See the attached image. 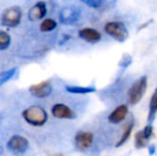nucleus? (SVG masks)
Wrapping results in <instances>:
<instances>
[{
    "label": "nucleus",
    "mask_w": 157,
    "mask_h": 156,
    "mask_svg": "<svg viewBox=\"0 0 157 156\" xmlns=\"http://www.w3.org/2000/svg\"><path fill=\"white\" fill-rule=\"evenodd\" d=\"M21 117L29 125L34 127H41L47 122L48 115L46 110L41 106L32 105L24 109L21 112Z\"/></svg>",
    "instance_id": "1"
},
{
    "label": "nucleus",
    "mask_w": 157,
    "mask_h": 156,
    "mask_svg": "<svg viewBox=\"0 0 157 156\" xmlns=\"http://www.w3.org/2000/svg\"><path fill=\"white\" fill-rule=\"evenodd\" d=\"M23 18V12L21 9L17 6H13L10 8H6L2 12L0 16V24L1 26L6 28H16L19 26Z\"/></svg>",
    "instance_id": "2"
},
{
    "label": "nucleus",
    "mask_w": 157,
    "mask_h": 156,
    "mask_svg": "<svg viewBox=\"0 0 157 156\" xmlns=\"http://www.w3.org/2000/svg\"><path fill=\"white\" fill-rule=\"evenodd\" d=\"M147 87V77L142 76L137 81H135L134 85L130 87L128 91V102L130 105H136L143 97Z\"/></svg>",
    "instance_id": "3"
},
{
    "label": "nucleus",
    "mask_w": 157,
    "mask_h": 156,
    "mask_svg": "<svg viewBox=\"0 0 157 156\" xmlns=\"http://www.w3.org/2000/svg\"><path fill=\"white\" fill-rule=\"evenodd\" d=\"M105 32L116 41L123 43L128 39V30L126 26L120 21H109L105 25Z\"/></svg>",
    "instance_id": "4"
},
{
    "label": "nucleus",
    "mask_w": 157,
    "mask_h": 156,
    "mask_svg": "<svg viewBox=\"0 0 157 156\" xmlns=\"http://www.w3.org/2000/svg\"><path fill=\"white\" fill-rule=\"evenodd\" d=\"M29 93L31 94L33 97L37 100H43L48 96H50L54 91V88L50 82V80H43L37 83H33L28 89Z\"/></svg>",
    "instance_id": "5"
},
{
    "label": "nucleus",
    "mask_w": 157,
    "mask_h": 156,
    "mask_svg": "<svg viewBox=\"0 0 157 156\" xmlns=\"http://www.w3.org/2000/svg\"><path fill=\"white\" fill-rule=\"evenodd\" d=\"M6 148L11 152L16 153V154H21V153H24L28 150V148H29V141L24 136L13 135L9 139L8 143H6Z\"/></svg>",
    "instance_id": "6"
},
{
    "label": "nucleus",
    "mask_w": 157,
    "mask_h": 156,
    "mask_svg": "<svg viewBox=\"0 0 157 156\" xmlns=\"http://www.w3.org/2000/svg\"><path fill=\"white\" fill-rule=\"evenodd\" d=\"M52 117L56 119H67V120H73L76 118V112L71 108L70 106H67L66 104L63 103H56L52 106L50 109Z\"/></svg>",
    "instance_id": "7"
},
{
    "label": "nucleus",
    "mask_w": 157,
    "mask_h": 156,
    "mask_svg": "<svg viewBox=\"0 0 157 156\" xmlns=\"http://www.w3.org/2000/svg\"><path fill=\"white\" fill-rule=\"evenodd\" d=\"M47 11L48 9L46 2L44 0H40L30 8L29 12H28V19L30 21H43L47 15Z\"/></svg>",
    "instance_id": "8"
},
{
    "label": "nucleus",
    "mask_w": 157,
    "mask_h": 156,
    "mask_svg": "<svg viewBox=\"0 0 157 156\" xmlns=\"http://www.w3.org/2000/svg\"><path fill=\"white\" fill-rule=\"evenodd\" d=\"M93 134L90 131H80L76 134L75 136V144L76 148L80 151H86L88 149L91 148L92 143H93Z\"/></svg>",
    "instance_id": "9"
},
{
    "label": "nucleus",
    "mask_w": 157,
    "mask_h": 156,
    "mask_svg": "<svg viewBox=\"0 0 157 156\" xmlns=\"http://www.w3.org/2000/svg\"><path fill=\"white\" fill-rule=\"evenodd\" d=\"M79 17V10L75 6H65L60 11V21L64 25L74 24Z\"/></svg>",
    "instance_id": "10"
},
{
    "label": "nucleus",
    "mask_w": 157,
    "mask_h": 156,
    "mask_svg": "<svg viewBox=\"0 0 157 156\" xmlns=\"http://www.w3.org/2000/svg\"><path fill=\"white\" fill-rule=\"evenodd\" d=\"M79 38L83 41L88 42V43L95 44L101 40V34L98 30L94 29V28H82L78 31Z\"/></svg>",
    "instance_id": "11"
},
{
    "label": "nucleus",
    "mask_w": 157,
    "mask_h": 156,
    "mask_svg": "<svg viewBox=\"0 0 157 156\" xmlns=\"http://www.w3.org/2000/svg\"><path fill=\"white\" fill-rule=\"evenodd\" d=\"M128 113V107L127 105H120L118 106L108 117V120H109L110 123H113V124H118V123H121L123 120H125L126 116Z\"/></svg>",
    "instance_id": "12"
},
{
    "label": "nucleus",
    "mask_w": 157,
    "mask_h": 156,
    "mask_svg": "<svg viewBox=\"0 0 157 156\" xmlns=\"http://www.w3.org/2000/svg\"><path fill=\"white\" fill-rule=\"evenodd\" d=\"M66 92L72 94H89L94 93L96 91L95 87H82V86H74V85H66L65 86Z\"/></svg>",
    "instance_id": "13"
},
{
    "label": "nucleus",
    "mask_w": 157,
    "mask_h": 156,
    "mask_svg": "<svg viewBox=\"0 0 157 156\" xmlns=\"http://www.w3.org/2000/svg\"><path fill=\"white\" fill-rule=\"evenodd\" d=\"M57 26V21L54 18H44L43 21L40 24V31L43 32V33H48V32H52L54 30H56Z\"/></svg>",
    "instance_id": "14"
},
{
    "label": "nucleus",
    "mask_w": 157,
    "mask_h": 156,
    "mask_svg": "<svg viewBox=\"0 0 157 156\" xmlns=\"http://www.w3.org/2000/svg\"><path fill=\"white\" fill-rule=\"evenodd\" d=\"M157 113V88L154 91L153 95L150 101V107H149V116H147V122L151 123L154 120Z\"/></svg>",
    "instance_id": "15"
},
{
    "label": "nucleus",
    "mask_w": 157,
    "mask_h": 156,
    "mask_svg": "<svg viewBox=\"0 0 157 156\" xmlns=\"http://www.w3.org/2000/svg\"><path fill=\"white\" fill-rule=\"evenodd\" d=\"M17 73L16 67H12V69L6 70V71L0 73V87L3 86L6 82H8L9 80H11L15 76V74Z\"/></svg>",
    "instance_id": "16"
},
{
    "label": "nucleus",
    "mask_w": 157,
    "mask_h": 156,
    "mask_svg": "<svg viewBox=\"0 0 157 156\" xmlns=\"http://www.w3.org/2000/svg\"><path fill=\"white\" fill-rule=\"evenodd\" d=\"M132 127H134V121H130V122L128 123V124L125 126L124 131H123L122 136H121V138H120V140H119V142L117 143V146H121L122 144H124L125 142L127 141L128 138H129V136L132 135Z\"/></svg>",
    "instance_id": "17"
},
{
    "label": "nucleus",
    "mask_w": 157,
    "mask_h": 156,
    "mask_svg": "<svg viewBox=\"0 0 157 156\" xmlns=\"http://www.w3.org/2000/svg\"><path fill=\"white\" fill-rule=\"evenodd\" d=\"M11 36L6 31L0 30V51L6 50L11 45Z\"/></svg>",
    "instance_id": "18"
},
{
    "label": "nucleus",
    "mask_w": 157,
    "mask_h": 156,
    "mask_svg": "<svg viewBox=\"0 0 157 156\" xmlns=\"http://www.w3.org/2000/svg\"><path fill=\"white\" fill-rule=\"evenodd\" d=\"M147 141H149V139L145 137L142 131H139L138 133L136 134V136H135V146H136L137 149L144 148L147 144Z\"/></svg>",
    "instance_id": "19"
},
{
    "label": "nucleus",
    "mask_w": 157,
    "mask_h": 156,
    "mask_svg": "<svg viewBox=\"0 0 157 156\" xmlns=\"http://www.w3.org/2000/svg\"><path fill=\"white\" fill-rule=\"evenodd\" d=\"M86 6H90L92 9H98L103 6L104 1L103 0H81Z\"/></svg>",
    "instance_id": "20"
},
{
    "label": "nucleus",
    "mask_w": 157,
    "mask_h": 156,
    "mask_svg": "<svg viewBox=\"0 0 157 156\" xmlns=\"http://www.w3.org/2000/svg\"><path fill=\"white\" fill-rule=\"evenodd\" d=\"M130 63H132V57L128 56V55H124L123 58L121 59L119 64H120V67H127Z\"/></svg>",
    "instance_id": "21"
},
{
    "label": "nucleus",
    "mask_w": 157,
    "mask_h": 156,
    "mask_svg": "<svg viewBox=\"0 0 157 156\" xmlns=\"http://www.w3.org/2000/svg\"><path fill=\"white\" fill-rule=\"evenodd\" d=\"M142 131H143V134H144L145 137H147V139H150V138L152 137V135H153V126H152L151 124H147Z\"/></svg>",
    "instance_id": "22"
},
{
    "label": "nucleus",
    "mask_w": 157,
    "mask_h": 156,
    "mask_svg": "<svg viewBox=\"0 0 157 156\" xmlns=\"http://www.w3.org/2000/svg\"><path fill=\"white\" fill-rule=\"evenodd\" d=\"M52 156H63V155H61V154H56V155H52Z\"/></svg>",
    "instance_id": "23"
}]
</instances>
